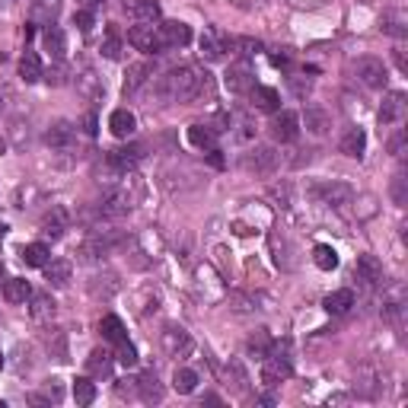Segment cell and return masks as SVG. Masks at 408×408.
Returning a JSON list of instances; mask_svg holds the SVG:
<instances>
[{
	"instance_id": "obj_22",
	"label": "cell",
	"mask_w": 408,
	"mask_h": 408,
	"mask_svg": "<svg viewBox=\"0 0 408 408\" xmlns=\"http://www.w3.org/2000/svg\"><path fill=\"white\" fill-rule=\"evenodd\" d=\"M363 150H367V134H363V128H348V134L341 137V153L361 159Z\"/></svg>"
},
{
	"instance_id": "obj_23",
	"label": "cell",
	"mask_w": 408,
	"mask_h": 408,
	"mask_svg": "<svg viewBox=\"0 0 408 408\" xmlns=\"http://www.w3.org/2000/svg\"><path fill=\"white\" fill-rule=\"evenodd\" d=\"M357 278L367 281V284L383 281V265H379V258L377 256H361L357 258Z\"/></svg>"
},
{
	"instance_id": "obj_2",
	"label": "cell",
	"mask_w": 408,
	"mask_h": 408,
	"mask_svg": "<svg viewBox=\"0 0 408 408\" xmlns=\"http://www.w3.org/2000/svg\"><path fill=\"white\" fill-rule=\"evenodd\" d=\"M223 84H227L230 93H236V96H242V93H252V86H256V74H252V64L246 58L236 61V64H230L227 77H223Z\"/></svg>"
},
{
	"instance_id": "obj_14",
	"label": "cell",
	"mask_w": 408,
	"mask_h": 408,
	"mask_svg": "<svg viewBox=\"0 0 408 408\" xmlns=\"http://www.w3.org/2000/svg\"><path fill=\"white\" fill-rule=\"evenodd\" d=\"M45 281L52 288H68L70 284V262L68 258H48L45 262Z\"/></svg>"
},
{
	"instance_id": "obj_44",
	"label": "cell",
	"mask_w": 408,
	"mask_h": 408,
	"mask_svg": "<svg viewBox=\"0 0 408 408\" xmlns=\"http://www.w3.org/2000/svg\"><path fill=\"white\" fill-rule=\"evenodd\" d=\"M74 23H77V29L80 32H90L93 29V10H77Z\"/></svg>"
},
{
	"instance_id": "obj_20",
	"label": "cell",
	"mask_w": 408,
	"mask_h": 408,
	"mask_svg": "<svg viewBox=\"0 0 408 408\" xmlns=\"http://www.w3.org/2000/svg\"><path fill=\"white\" fill-rule=\"evenodd\" d=\"M252 106L262 112H278L281 109V96L272 86H252Z\"/></svg>"
},
{
	"instance_id": "obj_26",
	"label": "cell",
	"mask_w": 408,
	"mask_h": 408,
	"mask_svg": "<svg viewBox=\"0 0 408 408\" xmlns=\"http://www.w3.org/2000/svg\"><path fill=\"white\" fill-rule=\"evenodd\" d=\"M99 332H102V338H106V341H115V345H121V341L128 338V332H125V322H121L118 316H102V322H99Z\"/></svg>"
},
{
	"instance_id": "obj_28",
	"label": "cell",
	"mask_w": 408,
	"mask_h": 408,
	"mask_svg": "<svg viewBox=\"0 0 408 408\" xmlns=\"http://www.w3.org/2000/svg\"><path fill=\"white\" fill-rule=\"evenodd\" d=\"M313 262H316L319 272H335L338 268V252L332 246H316L313 249Z\"/></svg>"
},
{
	"instance_id": "obj_47",
	"label": "cell",
	"mask_w": 408,
	"mask_h": 408,
	"mask_svg": "<svg viewBox=\"0 0 408 408\" xmlns=\"http://www.w3.org/2000/svg\"><path fill=\"white\" fill-rule=\"evenodd\" d=\"M402 147H405V131H395V134L389 137V153L402 157Z\"/></svg>"
},
{
	"instance_id": "obj_10",
	"label": "cell",
	"mask_w": 408,
	"mask_h": 408,
	"mask_svg": "<svg viewBox=\"0 0 408 408\" xmlns=\"http://www.w3.org/2000/svg\"><path fill=\"white\" fill-rule=\"evenodd\" d=\"M294 367H290L288 357H265L262 363V383L265 386H278L281 379H290Z\"/></svg>"
},
{
	"instance_id": "obj_24",
	"label": "cell",
	"mask_w": 408,
	"mask_h": 408,
	"mask_svg": "<svg viewBox=\"0 0 408 408\" xmlns=\"http://www.w3.org/2000/svg\"><path fill=\"white\" fill-rule=\"evenodd\" d=\"M42 74H45V68H42L38 54L36 52H26L23 58H19V77H23L26 84H38V80H42Z\"/></svg>"
},
{
	"instance_id": "obj_29",
	"label": "cell",
	"mask_w": 408,
	"mask_h": 408,
	"mask_svg": "<svg viewBox=\"0 0 408 408\" xmlns=\"http://www.w3.org/2000/svg\"><path fill=\"white\" fill-rule=\"evenodd\" d=\"M306 128H310L313 134H325V131L332 128V118H329L319 106H310L306 109Z\"/></svg>"
},
{
	"instance_id": "obj_3",
	"label": "cell",
	"mask_w": 408,
	"mask_h": 408,
	"mask_svg": "<svg viewBox=\"0 0 408 408\" xmlns=\"http://www.w3.org/2000/svg\"><path fill=\"white\" fill-rule=\"evenodd\" d=\"M354 77L363 86L379 90V86L386 84V64L379 58H357L354 61Z\"/></svg>"
},
{
	"instance_id": "obj_45",
	"label": "cell",
	"mask_w": 408,
	"mask_h": 408,
	"mask_svg": "<svg viewBox=\"0 0 408 408\" xmlns=\"http://www.w3.org/2000/svg\"><path fill=\"white\" fill-rule=\"evenodd\" d=\"M265 348H268V335H265V329H258V335H252V338H249V351L265 354Z\"/></svg>"
},
{
	"instance_id": "obj_34",
	"label": "cell",
	"mask_w": 408,
	"mask_h": 408,
	"mask_svg": "<svg viewBox=\"0 0 408 408\" xmlns=\"http://www.w3.org/2000/svg\"><path fill=\"white\" fill-rule=\"evenodd\" d=\"M74 399H77V405H93V402H96V383L80 377L74 383Z\"/></svg>"
},
{
	"instance_id": "obj_30",
	"label": "cell",
	"mask_w": 408,
	"mask_h": 408,
	"mask_svg": "<svg viewBox=\"0 0 408 408\" xmlns=\"http://www.w3.org/2000/svg\"><path fill=\"white\" fill-rule=\"evenodd\" d=\"M137 389H141V395H144L147 402H159V399H163V386H159L157 373H144V377L137 379Z\"/></svg>"
},
{
	"instance_id": "obj_4",
	"label": "cell",
	"mask_w": 408,
	"mask_h": 408,
	"mask_svg": "<svg viewBox=\"0 0 408 408\" xmlns=\"http://www.w3.org/2000/svg\"><path fill=\"white\" fill-rule=\"evenodd\" d=\"M313 195L322 204H329V207H345V204H351L354 191H351V185H345V182H322V185L313 189Z\"/></svg>"
},
{
	"instance_id": "obj_36",
	"label": "cell",
	"mask_w": 408,
	"mask_h": 408,
	"mask_svg": "<svg viewBox=\"0 0 408 408\" xmlns=\"http://www.w3.org/2000/svg\"><path fill=\"white\" fill-rule=\"evenodd\" d=\"M109 367H112V354H106V351H93V354L86 357V370L96 373V377H99V373L106 377Z\"/></svg>"
},
{
	"instance_id": "obj_8",
	"label": "cell",
	"mask_w": 408,
	"mask_h": 408,
	"mask_svg": "<svg viewBox=\"0 0 408 408\" xmlns=\"http://www.w3.org/2000/svg\"><path fill=\"white\" fill-rule=\"evenodd\" d=\"M300 134V118L294 112H274L272 118V137L281 141V144H288V141H297Z\"/></svg>"
},
{
	"instance_id": "obj_21",
	"label": "cell",
	"mask_w": 408,
	"mask_h": 408,
	"mask_svg": "<svg viewBox=\"0 0 408 408\" xmlns=\"http://www.w3.org/2000/svg\"><path fill=\"white\" fill-rule=\"evenodd\" d=\"M189 141L198 150H214V147H217V128H211V125H191Z\"/></svg>"
},
{
	"instance_id": "obj_35",
	"label": "cell",
	"mask_w": 408,
	"mask_h": 408,
	"mask_svg": "<svg viewBox=\"0 0 408 408\" xmlns=\"http://www.w3.org/2000/svg\"><path fill=\"white\" fill-rule=\"evenodd\" d=\"M54 316V300L48 294H36L32 297V319H38V322H45V319Z\"/></svg>"
},
{
	"instance_id": "obj_5",
	"label": "cell",
	"mask_w": 408,
	"mask_h": 408,
	"mask_svg": "<svg viewBox=\"0 0 408 408\" xmlns=\"http://www.w3.org/2000/svg\"><path fill=\"white\" fill-rule=\"evenodd\" d=\"M128 42L144 54H157L163 52V42H159L157 26H131L128 29Z\"/></svg>"
},
{
	"instance_id": "obj_54",
	"label": "cell",
	"mask_w": 408,
	"mask_h": 408,
	"mask_svg": "<svg viewBox=\"0 0 408 408\" xmlns=\"http://www.w3.org/2000/svg\"><path fill=\"white\" fill-rule=\"evenodd\" d=\"M0 274H3V268H0Z\"/></svg>"
},
{
	"instance_id": "obj_38",
	"label": "cell",
	"mask_w": 408,
	"mask_h": 408,
	"mask_svg": "<svg viewBox=\"0 0 408 408\" xmlns=\"http://www.w3.org/2000/svg\"><path fill=\"white\" fill-rule=\"evenodd\" d=\"M64 230H68V217H64V211H61V207H54V217H52V214L45 217V233L58 240Z\"/></svg>"
},
{
	"instance_id": "obj_52",
	"label": "cell",
	"mask_w": 408,
	"mask_h": 408,
	"mask_svg": "<svg viewBox=\"0 0 408 408\" xmlns=\"http://www.w3.org/2000/svg\"><path fill=\"white\" fill-rule=\"evenodd\" d=\"M240 7H252V3H258V0H236Z\"/></svg>"
},
{
	"instance_id": "obj_18",
	"label": "cell",
	"mask_w": 408,
	"mask_h": 408,
	"mask_svg": "<svg viewBox=\"0 0 408 408\" xmlns=\"http://www.w3.org/2000/svg\"><path fill=\"white\" fill-rule=\"evenodd\" d=\"M325 313H332V316H345V313L354 306V294L351 290H332V294L322 300Z\"/></svg>"
},
{
	"instance_id": "obj_25",
	"label": "cell",
	"mask_w": 408,
	"mask_h": 408,
	"mask_svg": "<svg viewBox=\"0 0 408 408\" xmlns=\"http://www.w3.org/2000/svg\"><path fill=\"white\" fill-rule=\"evenodd\" d=\"M147 77H150V68H147V64H131L128 74H125V86H121L125 96H131V93L141 90V86L147 84Z\"/></svg>"
},
{
	"instance_id": "obj_17",
	"label": "cell",
	"mask_w": 408,
	"mask_h": 408,
	"mask_svg": "<svg viewBox=\"0 0 408 408\" xmlns=\"http://www.w3.org/2000/svg\"><path fill=\"white\" fill-rule=\"evenodd\" d=\"M109 128H112L115 137H131L137 128V118L128 112V109H115L112 118H109Z\"/></svg>"
},
{
	"instance_id": "obj_48",
	"label": "cell",
	"mask_w": 408,
	"mask_h": 408,
	"mask_svg": "<svg viewBox=\"0 0 408 408\" xmlns=\"http://www.w3.org/2000/svg\"><path fill=\"white\" fill-rule=\"evenodd\" d=\"M393 54H395V68H399V70H402V74H408V58H405V48H402V45H399V48H395V52H393Z\"/></svg>"
},
{
	"instance_id": "obj_19",
	"label": "cell",
	"mask_w": 408,
	"mask_h": 408,
	"mask_svg": "<svg viewBox=\"0 0 408 408\" xmlns=\"http://www.w3.org/2000/svg\"><path fill=\"white\" fill-rule=\"evenodd\" d=\"M32 297V288H29V281L26 278H10V281H3V300L7 303H26Z\"/></svg>"
},
{
	"instance_id": "obj_39",
	"label": "cell",
	"mask_w": 408,
	"mask_h": 408,
	"mask_svg": "<svg viewBox=\"0 0 408 408\" xmlns=\"http://www.w3.org/2000/svg\"><path fill=\"white\" fill-rule=\"evenodd\" d=\"M227 379H233V389H236V393H246V383H249V377H246V370H242L240 361H230L227 363Z\"/></svg>"
},
{
	"instance_id": "obj_11",
	"label": "cell",
	"mask_w": 408,
	"mask_h": 408,
	"mask_svg": "<svg viewBox=\"0 0 408 408\" xmlns=\"http://www.w3.org/2000/svg\"><path fill=\"white\" fill-rule=\"evenodd\" d=\"M402 115H405V93H386L383 106H379V125H395L402 121Z\"/></svg>"
},
{
	"instance_id": "obj_40",
	"label": "cell",
	"mask_w": 408,
	"mask_h": 408,
	"mask_svg": "<svg viewBox=\"0 0 408 408\" xmlns=\"http://www.w3.org/2000/svg\"><path fill=\"white\" fill-rule=\"evenodd\" d=\"M102 54H106L109 61H118L121 58V38H118V32H115V29H109L106 42H102Z\"/></svg>"
},
{
	"instance_id": "obj_7",
	"label": "cell",
	"mask_w": 408,
	"mask_h": 408,
	"mask_svg": "<svg viewBox=\"0 0 408 408\" xmlns=\"http://www.w3.org/2000/svg\"><path fill=\"white\" fill-rule=\"evenodd\" d=\"M163 351H166L169 357H185L191 351L189 332L179 329V325H166V329H163Z\"/></svg>"
},
{
	"instance_id": "obj_41",
	"label": "cell",
	"mask_w": 408,
	"mask_h": 408,
	"mask_svg": "<svg viewBox=\"0 0 408 408\" xmlns=\"http://www.w3.org/2000/svg\"><path fill=\"white\" fill-rule=\"evenodd\" d=\"M233 48H240V54L249 61L252 54L262 52V42H258V38H233Z\"/></svg>"
},
{
	"instance_id": "obj_50",
	"label": "cell",
	"mask_w": 408,
	"mask_h": 408,
	"mask_svg": "<svg viewBox=\"0 0 408 408\" xmlns=\"http://www.w3.org/2000/svg\"><path fill=\"white\" fill-rule=\"evenodd\" d=\"M288 54H272V64H274V68H288Z\"/></svg>"
},
{
	"instance_id": "obj_42",
	"label": "cell",
	"mask_w": 408,
	"mask_h": 408,
	"mask_svg": "<svg viewBox=\"0 0 408 408\" xmlns=\"http://www.w3.org/2000/svg\"><path fill=\"white\" fill-rule=\"evenodd\" d=\"M42 77H45L52 86H64V84H68V64H61V61H58V64H54V68H48Z\"/></svg>"
},
{
	"instance_id": "obj_37",
	"label": "cell",
	"mask_w": 408,
	"mask_h": 408,
	"mask_svg": "<svg viewBox=\"0 0 408 408\" xmlns=\"http://www.w3.org/2000/svg\"><path fill=\"white\" fill-rule=\"evenodd\" d=\"M383 32H389V36H405V13H399V10H393V13L383 16Z\"/></svg>"
},
{
	"instance_id": "obj_46",
	"label": "cell",
	"mask_w": 408,
	"mask_h": 408,
	"mask_svg": "<svg viewBox=\"0 0 408 408\" xmlns=\"http://www.w3.org/2000/svg\"><path fill=\"white\" fill-rule=\"evenodd\" d=\"M393 198H395V204H405V175H395L393 179Z\"/></svg>"
},
{
	"instance_id": "obj_15",
	"label": "cell",
	"mask_w": 408,
	"mask_h": 408,
	"mask_svg": "<svg viewBox=\"0 0 408 408\" xmlns=\"http://www.w3.org/2000/svg\"><path fill=\"white\" fill-rule=\"evenodd\" d=\"M131 16H134L141 26H157L163 10H159L157 0H134V3H131Z\"/></svg>"
},
{
	"instance_id": "obj_13",
	"label": "cell",
	"mask_w": 408,
	"mask_h": 408,
	"mask_svg": "<svg viewBox=\"0 0 408 408\" xmlns=\"http://www.w3.org/2000/svg\"><path fill=\"white\" fill-rule=\"evenodd\" d=\"M227 48H233V38H220L217 29H207V32L201 36V54H204L207 61H220Z\"/></svg>"
},
{
	"instance_id": "obj_6",
	"label": "cell",
	"mask_w": 408,
	"mask_h": 408,
	"mask_svg": "<svg viewBox=\"0 0 408 408\" xmlns=\"http://www.w3.org/2000/svg\"><path fill=\"white\" fill-rule=\"evenodd\" d=\"M281 163L278 150H272V147H256V150H249L246 157H242V166L249 169V173H272L274 166Z\"/></svg>"
},
{
	"instance_id": "obj_12",
	"label": "cell",
	"mask_w": 408,
	"mask_h": 408,
	"mask_svg": "<svg viewBox=\"0 0 408 408\" xmlns=\"http://www.w3.org/2000/svg\"><path fill=\"white\" fill-rule=\"evenodd\" d=\"M144 157V147H137V144H131V147H118V150H112L109 153V166H115L121 175L128 173V169H134L137 166V159Z\"/></svg>"
},
{
	"instance_id": "obj_33",
	"label": "cell",
	"mask_w": 408,
	"mask_h": 408,
	"mask_svg": "<svg viewBox=\"0 0 408 408\" xmlns=\"http://www.w3.org/2000/svg\"><path fill=\"white\" fill-rule=\"evenodd\" d=\"M173 386H175V393H182V395L195 393L198 373H195V370H189V367H179V370H175V377H173Z\"/></svg>"
},
{
	"instance_id": "obj_53",
	"label": "cell",
	"mask_w": 408,
	"mask_h": 408,
	"mask_svg": "<svg viewBox=\"0 0 408 408\" xmlns=\"http://www.w3.org/2000/svg\"><path fill=\"white\" fill-rule=\"evenodd\" d=\"M3 233H7V227H3V223H0V242H3Z\"/></svg>"
},
{
	"instance_id": "obj_55",
	"label": "cell",
	"mask_w": 408,
	"mask_h": 408,
	"mask_svg": "<svg viewBox=\"0 0 408 408\" xmlns=\"http://www.w3.org/2000/svg\"><path fill=\"white\" fill-rule=\"evenodd\" d=\"M0 363H3V357H0Z\"/></svg>"
},
{
	"instance_id": "obj_49",
	"label": "cell",
	"mask_w": 408,
	"mask_h": 408,
	"mask_svg": "<svg viewBox=\"0 0 408 408\" xmlns=\"http://www.w3.org/2000/svg\"><path fill=\"white\" fill-rule=\"evenodd\" d=\"M84 125H86V134H96V115H86V118H84Z\"/></svg>"
},
{
	"instance_id": "obj_31",
	"label": "cell",
	"mask_w": 408,
	"mask_h": 408,
	"mask_svg": "<svg viewBox=\"0 0 408 408\" xmlns=\"http://www.w3.org/2000/svg\"><path fill=\"white\" fill-rule=\"evenodd\" d=\"M77 90L84 93L86 99H99L102 96V84H99V77L93 70H84V74L77 77Z\"/></svg>"
},
{
	"instance_id": "obj_51",
	"label": "cell",
	"mask_w": 408,
	"mask_h": 408,
	"mask_svg": "<svg viewBox=\"0 0 408 408\" xmlns=\"http://www.w3.org/2000/svg\"><path fill=\"white\" fill-rule=\"evenodd\" d=\"M102 0H84V10H96Z\"/></svg>"
},
{
	"instance_id": "obj_16",
	"label": "cell",
	"mask_w": 408,
	"mask_h": 408,
	"mask_svg": "<svg viewBox=\"0 0 408 408\" xmlns=\"http://www.w3.org/2000/svg\"><path fill=\"white\" fill-rule=\"evenodd\" d=\"M42 45H45V52L52 54L54 61L64 58V52H68V38H64V29L61 26H48L45 32H42Z\"/></svg>"
},
{
	"instance_id": "obj_43",
	"label": "cell",
	"mask_w": 408,
	"mask_h": 408,
	"mask_svg": "<svg viewBox=\"0 0 408 408\" xmlns=\"http://www.w3.org/2000/svg\"><path fill=\"white\" fill-rule=\"evenodd\" d=\"M118 363H121V367H134V363H137V351H134V345H131L128 338L118 345Z\"/></svg>"
},
{
	"instance_id": "obj_1",
	"label": "cell",
	"mask_w": 408,
	"mask_h": 408,
	"mask_svg": "<svg viewBox=\"0 0 408 408\" xmlns=\"http://www.w3.org/2000/svg\"><path fill=\"white\" fill-rule=\"evenodd\" d=\"M204 86H207V77H201L195 68H175L163 77V86H159V90H163V96H166L169 102H191Z\"/></svg>"
},
{
	"instance_id": "obj_32",
	"label": "cell",
	"mask_w": 408,
	"mask_h": 408,
	"mask_svg": "<svg viewBox=\"0 0 408 408\" xmlns=\"http://www.w3.org/2000/svg\"><path fill=\"white\" fill-rule=\"evenodd\" d=\"M70 137H74V128H70L68 121H58V125H54V128L45 134V144L48 147H68Z\"/></svg>"
},
{
	"instance_id": "obj_9",
	"label": "cell",
	"mask_w": 408,
	"mask_h": 408,
	"mask_svg": "<svg viewBox=\"0 0 408 408\" xmlns=\"http://www.w3.org/2000/svg\"><path fill=\"white\" fill-rule=\"evenodd\" d=\"M157 32H159V42H163V48H182V45H189L191 42V29L185 23H163V26H157Z\"/></svg>"
},
{
	"instance_id": "obj_27",
	"label": "cell",
	"mask_w": 408,
	"mask_h": 408,
	"mask_svg": "<svg viewBox=\"0 0 408 408\" xmlns=\"http://www.w3.org/2000/svg\"><path fill=\"white\" fill-rule=\"evenodd\" d=\"M48 258H52V252H48L45 242H29L23 249V262L29 265V268H45Z\"/></svg>"
}]
</instances>
